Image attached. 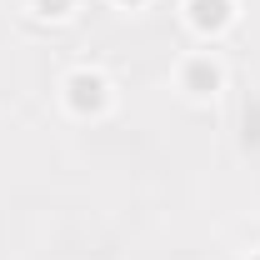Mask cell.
<instances>
[{"mask_svg":"<svg viewBox=\"0 0 260 260\" xmlns=\"http://www.w3.org/2000/svg\"><path fill=\"white\" fill-rule=\"evenodd\" d=\"M185 20H190L195 35L215 40L235 25V0H185Z\"/></svg>","mask_w":260,"mask_h":260,"instance_id":"obj_3","label":"cell"},{"mask_svg":"<svg viewBox=\"0 0 260 260\" xmlns=\"http://www.w3.org/2000/svg\"><path fill=\"white\" fill-rule=\"evenodd\" d=\"M180 90H185L190 100H215L220 90H225V65L215 60L210 50L185 55V60H180Z\"/></svg>","mask_w":260,"mask_h":260,"instance_id":"obj_2","label":"cell"},{"mask_svg":"<svg viewBox=\"0 0 260 260\" xmlns=\"http://www.w3.org/2000/svg\"><path fill=\"white\" fill-rule=\"evenodd\" d=\"M115 5H145V0H115Z\"/></svg>","mask_w":260,"mask_h":260,"instance_id":"obj_5","label":"cell"},{"mask_svg":"<svg viewBox=\"0 0 260 260\" xmlns=\"http://www.w3.org/2000/svg\"><path fill=\"white\" fill-rule=\"evenodd\" d=\"M255 260H260V255H255Z\"/></svg>","mask_w":260,"mask_h":260,"instance_id":"obj_6","label":"cell"},{"mask_svg":"<svg viewBox=\"0 0 260 260\" xmlns=\"http://www.w3.org/2000/svg\"><path fill=\"white\" fill-rule=\"evenodd\" d=\"M60 95H65V110L70 115H105L110 110V80L100 70H70Z\"/></svg>","mask_w":260,"mask_h":260,"instance_id":"obj_1","label":"cell"},{"mask_svg":"<svg viewBox=\"0 0 260 260\" xmlns=\"http://www.w3.org/2000/svg\"><path fill=\"white\" fill-rule=\"evenodd\" d=\"M30 10L40 20H65V15L75 10V0H30Z\"/></svg>","mask_w":260,"mask_h":260,"instance_id":"obj_4","label":"cell"}]
</instances>
